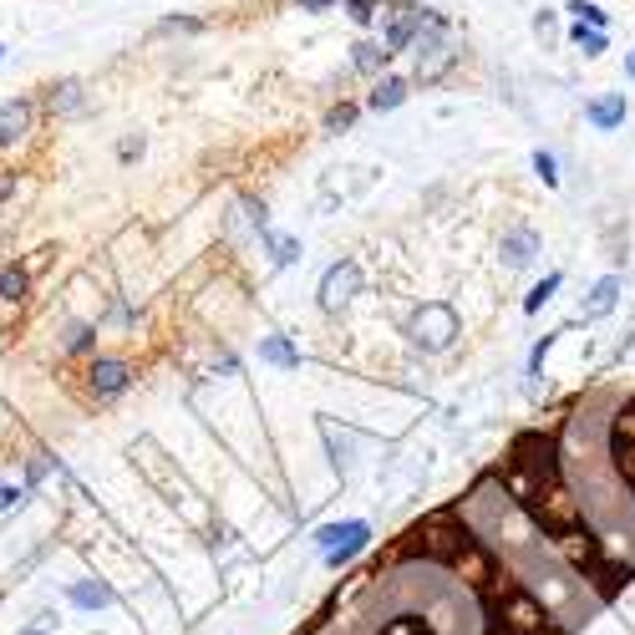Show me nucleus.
Here are the masks:
<instances>
[{"mask_svg":"<svg viewBox=\"0 0 635 635\" xmlns=\"http://www.w3.org/2000/svg\"><path fill=\"white\" fill-rule=\"evenodd\" d=\"M584 118L595 122L600 133H610V128H621V122H625V92H610V97H595V102L584 107Z\"/></svg>","mask_w":635,"mask_h":635,"instance_id":"obj_6","label":"nucleus"},{"mask_svg":"<svg viewBox=\"0 0 635 635\" xmlns=\"http://www.w3.org/2000/svg\"><path fill=\"white\" fill-rule=\"evenodd\" d=\"M346 6H351V21H357V26H366L371 15H376V0H346Z\"/></svg>","mask_w":635,"mask_h":635,"instance_id":"obj_19","label":"nucleus"},{"mask_svg":"<svg viewBox=\"0 0 635 635\" xmlns=\"http://www.w3.org/2000/svg\"><path fill=\"white\" fill-rule=\"evenodd\" d=\"M26 295H31V275H26V270H21V265H6V270H0V300H6V305H21Z\"/></svg>","mask_w":635,"mask_h":635,"instance_id":"obj_9","label":"nucleus"},{"mask_svg":"<svg viewBox=\"0 0 635 635\" xmlns=\"http://www.w3.org/2000/svg\"><path fill=\"white\" fill-rule=\"evenodd\" d=\"M625 77H635V52H631V56H625Z\"/></svg>","mask_w":635,"mask_h":635,"instance_id":"obj_28","label":"nucleus"},{"mask_svg":"<svg viewBox=\"0 0 635 635\" xmlns=\"http://www.w3.org/2000/svg\"><path fill=\"white\" fill-rule=\"evenodd\" d=\"M31 112L36 107L21 97V102H6L0 107V147H11V143H21V138L31 133Z\"/></svg>","mask_w":635,"mask_h":635,"instance_id":"obj_4","label":"nucleus"},{"mask_svg":"<svg viewBox=\"0 0 635 635\" xmlns=\"http://www.w3.org/2000/svg\"><path fill=\"white\" fill-rule=\"evenodd\" d=\"M326 6H336V0H300V11H326Z\"/></svg>","mask_w":635,"mask_h":635,"instance_id":"obj_27","label":"nucleus"},{"mask_svg":"<svg viewBox=\"0 0 635 635\" xmlns=\"http://www.w3.org/2000/svg\"><path fill=\"white\" fill-rule=\"evenodd\" d=\"M569 11L580 15V21H590V26H605V11H600V6H584V0H569Z\"/></svg>","mask_w":635,"mask_h":635,"instance_id":"obj_17","label":"nucleus"},{"mask_svg":"<svg viewBox=\"0 0 635 635\" xmlns=\"http://www.w3.org/2000/svg\"><path fill=\"white\" fill-rule=\"evenodd\" d=\"M574 46H584V56H600L605 52V36H600V31H574Z\"/></svg>","mask_w":635,"mask_h":635,"instance_id":"obj_15","label":"nucleus"},{"mask_svg":"<svg viewBox=\"0 0 635 635\" xmlns=\"http://www.w3.org/2000/svg\"><path fill=\"white\" fill-rule=\"evenodd\" d=\"M158 31H199V21H194V15H168Z\"/></svg>","mask_w":635,"mask_h":635,"instance_id":"obj_21","label":"nucleus"},{"mask_svg":"<svg viewBox=\"0 0 635 635\" xmlns=\"http://www.w3.org/2000/svg\"><path fill=\"white\" fill-rule=\"evenodd\" d=\"M107 584H72V605H81V610H102L107 605Z\"/></svg>","mask_w":635,"mask_h":635,"instance_id":"obj_11","label":"nucleus"},{"mask_svg":"<svg viewBox=\"0 0 635 635\" xmlns=\"http://www.w3.org/2000/svg\"><path fill=\"white\" fill-rule=\"evenodd\" d=\"M81 107V81H62L52 87V112H77Z\"/></svg>","mask_w":635,"mask_h":635,"instance_id":"obj_12","label":"nucleus"},{"mask_svg":"<svg viewBox=\"0 0 635 635\" xmlns=\"http://www.w3.org/2000/svg\"><path fill=\"white\" fill-rule=\"evenodd\" d=\"M11 194H15V173H11V168H0V204L11 199Z\"/></svg>","mask_w":635,"mask_h":635,"instance_id":"obj_25","label":"nucleus"},{"mask_svg":"<svg viewBox=\"0 0 635 635\" xmlns=\"http://www.w3.org/2000/svg\"><path fill=\"white\" fill-rule=\"evenodd\" d=\"M128 382H133V366L118 357H102L87 366V386H92V397L97 402H112L118 392H128Z\"/></svg>","mask_w":635,"mask_h":635,"instance_id":"obj_2","label":"nucleus"},{"mask_svg":"<svg viewBox=\"0 0 635 635\" xmlns=\"http://www.w3.org/2000/svg\"><path fill=\"white\" fill-rule=\"evenodd\" d=\"M143 153V138H122L118 143V158H138Z\"/></svg>","mask_w":635,"mask_h":635,"instance_id":"obj_24","label":"nucleus"},{"mask_svg":"<svg viewBox=\"0 0 635 635\" xmlns=\"http://www.w3.org/2000/svg\"><path fill=\"white\" fill-rule=\"evenodd\" d=\"M270 244H275V260H280V265H291L295 254H300V244H295V239H270Z\"/></svg>","mask_w":635,"mask_h":635,"instance_id":"obj_20","label":"nucleus"},{"mask_svg":"<svg viewBox=\"0 0 635 635\" xmlns=\"http://www.w3.org/2000/svg\"><path fill=\"white\" fill-rule=\"evenodd\" d=\"M534 168L544 173V184H555L559 173H555V158H549V153H534Z\"/></svg>","mask_w":635,"mask_h":635,"instance_id":"obj_22","label":"nucleus"},{"mask_svg":"<svg viewBox=\"0 0 635 635\" xmlns=\"http://www.w3.org/2000/svg\"><path fill=\"white\" fill-rule=\"evenodd\" d=\"M260 357H265V361H275V366H300V357H295V351H291V346H285V341H280V336H270V341L260 346Z\"/></svg>","mask_w":635,"mask_h":635,"instance_id":"obj_13","label":"nucleus"},{"mask_svg":"<svg viewBox=\"0 0 635 635\" xmlns=\"http://www.w3.org/2000/svg\"><path fill=\"white\" fill-rule=\"evenodd\" d=\"M539 254V234L534 229H508L503 234V260H508V270H524Z\"/></svg>","mask_w":635,"mask_h":635,"instance_id":"obj_5","label":"nucleus"},{"mask_svg":"<svg viewBox=\"0 0 635 635\" xmlns=\"http://www.w3.org/2000/svg\"><path fill=\"white\" fill-rule=\"evenodd\" d=\"M92 326H72V331H67V341H62V346H67V351H87V346H92Z\"/></svg>","mask_w":635,"mask_h":635,"instance_id":"obj_16","label":"nucleus"},{"mask_svg":"<svg viewBox=\"0 0 635 635\" xmlns=\"http://www.w3.org/2000/svg\"><path fill=\"white\" fill-rule=\"evenodd\" d=\"M0 56H6V52H0Z\"/></svg>","mask_w":635,"mask_h":635,"instance_id":"obj_29","label":"nucleus"},{"mask_svg":"<svg viewBox=\"0 0 635 635\" xmlns=\"http://www.w3.org/2000/svg\"><path fill=\"white\" fill-rule=\"evenodd\" d=\"M452 336H458V310H452L448 300H433L412 316V341L427 346V351H442Z\"/></svg>","mask_w":635,"mask_h":635,"instance_id":"obj_1","label":"nucleus"},{"mask_svg":"<svg viewBox=\"0 0 635 635\" xmlns=\"http://www.w3.org/2000/svg\"><path fill=\"white\" fill-rule=\"evenodd\" d=\"M11 503H21V489H0V508H11Z\"/></svg>","mask_w":635,"mask_h":635,"instance_id":"obj_26","label":"nucleus"},{"mask_svg":"<svg viewBox=\"0 0 635 635\" xmlns=\"http://www.w3.org/2000/svg\"><path fill=\"white\" fill-rule=\"evenodd\" d=\"M555 285H559V275H549V280H544L539 291L529 295V310H539V300H549V291H555Z\"/></svg>","mask_w":635,"mask_h":635,"instance_id":"obj_23","label":"nucleus"},{"mask_svg":"<svg viewBox=\"0 0 635 635\" xmlns=\"http://www.w3.org/2000/svg\"><path fill=\"white\" fill-rule=\"evenodd\" d=\"M615 295H621V280L605 275V280L595 285V300H590V310H584V316H605L610 305H615Z\"/></svg>","mask_w":635,"mask_h":635,"instance_id":"obj_10","label":"nucleus"},{"mask_svg":"<svg viewBox=\"0 0 635 635\" xmlns=\"http://www.w3.org/2000/svg\"><path fill=\"white\" fill-rule=\"evenodd\" d=\"M402 102H407V81L402 77H376V87H371V97H366L371 112H392V107H402Z\"/></svg>","mask_w":635,"mask_h":635,"instance_id":"obj_7","label":"nucleus"},{"mask_svg":"<svg viewBox=\"0 0 635 635\" xmlns=\"http://www.w3.org/2000/svg\"><path fill=\"white\" fill-rule=\"evenodd\" d=\"M357 291H361V265L357 260H346V265H336L331 275L320 280V305H326V310H341Z\"/></svg>","mask_w":635,"mask_h":635,"instance_id":"obj_3","label":"nucleus"},{"mask_svg":"<svg viewBox=\"0 0 635 635\" xmlns=\"http://www.w3.org/2000/svg\"><path fill=\"white\" fill-rule=\"evenodd\" d=\"M534 36H539L544 52L555 46V41H559V21H555V11H539V15H534Z\"/></svg>","mask_w":635,"mask_h":635,"instance_id":"obj_14","label":"nucleus"},{"mask_svg":"<svg viewBox=\"0 0 635 635\" xmlns=\"http://www.w3.org/2000/svg\"><path fill=\"white\" fill-rule=\"evenodd\" d=\"M386 62H392V56H386L382 41H357V46H351V67H357L361 77H376Z\"/></svg>","mask_w":635,"mask_h":635,"instance_id":"obj_8","label":"nucleus"},{"mask_svg":"<svg viewBox=\"0 0 635 635\" xmlns=\"http://www.w3.org/2000/svg\"><path fill=\"white\" fill-rule=\"evenodd\" d=\"M351 122H357V107L346 102V107H336L331 118H326V128H336V133H341V128H351Z\"/></svg>","mask_w":635,"mask_h":635,"instance_id":"obj_18","label":"nucleus"}]
</instances>
